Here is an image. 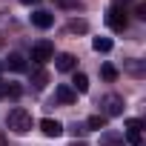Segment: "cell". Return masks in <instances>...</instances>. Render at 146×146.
I'll return each instance as SVG.
<instances>
[{
    "label": "cell",
    "mask_w": 146,
    "mask_h": 146,
    "mask_svg": "<svg viewBox=\"0 0 146 146\" xmlns=\"http://www.w3.org/2000/svg\"><path fill=\"white\" fill-rule=\"evenodd\" d=\"M6 126L15 132V135H26V132H32V115L26 112V109H12L9 112V117H6Z\"/></svg>",
    "instance_id": "obj_1"
},
{
    "label": "cell",
    "mask_w": 146,
    "mask_h": 146,
    "mask_svg": "<svg viewBox=\"0 0 146 146\" xmlns=\"http://www.w3.org/2000/svg\"><path fill=\"white\" fill-rule=\"evenodd\" d=\"M106 26H109V29H115V32H123V29L129 26L126 9H123V6H112V9L106 12Z\"/></svg>",
    "instance_id": "obj_2"
},
{
    "label": "cell",
    "mask_w": 146,
    "mask_h": 146,
    "mask_svg": "<svg viewBox=\"0 0 146 146\" xmlns=\"http://www.w3.org/2000/svg\"><path fill=\"white\" fill-rule=\"evenodd\" d=\"M100 106H103V112H100V115H106V117L123 115V109H126V103H123V98H120V95H106V98L100 100Z\"/></svg>",
    "instance_id": "obj_3"
},
{
    "label": "cell",
    "mask_w": 146,
    "mask_h": 146,
    "mask_svg": "<svg viewBox=\"0 0 146 146\" xmlns=\"http://www.w3.org/2000/svg\"><path fill=\"white\" fill-rule=\"evenodd\" d=\"M52 57H54V46H52L49 40H40V43L32 46V60H35L37 66H43V63L52 60Z\"/></svg>",
    "instance_id": "obj_4"
},
{
    "label": "cell",
    "mask_w": 146,
    "mask_h": 146,
    "mask_svg": "<svg viewBox=\"0 0 146 146\" xmlns=\"http://www.w3.org/2000/svg\"><path fill=\"white\" fill-rule=\"evenodd\" d=\"M40 132H43L46 137H60V135H63V123L54 120V117H43V120H40Z\"/></svg>",
    "instance_id": "obj_5"
},
{
    "label": "cell",
    "mask_w": 146,
    "mask_h": 146,
    "mask_svg": "<svg viewBox=\"0 0 146 146\" xmlns=\"http://www.w3.org/2000/svg\"><path fill=\"white\" fill-rule=\"evenodd\" d=\"M32 26H37V29H52V26H54V15L37 9V12H32Z\"/></svg>",
    "instance_id": "obj_6"
},
{
    "label": "cell",
    "mask_w": 146,
    "mask_h": 146,
    "mask_svg": "<svg viewBox=\"0 0 146 146\" xmlns=\"http://www.w3.org/2000/svg\"><path fill=\"white\" fill-rule=\"evenodd\" d=\"M54 66H57V72H72V69L78 66V57H75V54H69V52H63V54H57Z\"/></svg>",
    "instance_id": "obj_7"
},
{
    "label": "cell",
    "mask_w": 146,
    "mask_h": 146,
    "mask_svg": "<svg viewBox=\"0 0 146 146\" xmlns=\"http://www.w3.org/2000/svg\"><path fill=\"white\" fill-rule=\"evenodd\" d=\"M54 98H57L60 103L69 106V103H75V100H78V92L72 89V86H57V89H54Z\"/></svg>",
    "instance_id": "obj_8"
},
{
    "label": "cell",
    "mask_w": 146,
    "mask_h": 146,
    "mask_svg": "<svg viewBox=\"0 0 146 146\" xmlns=\"http://www.w3.org/2000/svg\"><path fill=\"white\" fill-rule=\"evenodd\" d=\"M3 66H9L12 72H23V69H26V57H23V54H17V52H12V54L6 57V63H3Z\"/></svg>",
    "instance_id": "obj_9"
},
{
    "label": "cell",
    "mask_w": 146,
    "mask_h": 146,
    "mask_svg": "<svg viewBox=\"0 0 146 146\" xmlns=\"http://www.w3.org/2000/svg\"><path fill=\"white\" fill-rule=\"evenodd\" d=\"M100 146H126V143H123V135H117V132H103V135H100Z\"/></svg>",
    "instance_id": "obj_10"
},
{
    "label": "cell",
    "mask_w": 146,
    "mask_h": 146,
    "mask_svg": "<svg viewBox=\"0 0 146 146\" xmlns=\"http://www.w3.org/2000/svg\"><path fill=\"white\" fill-rule=\"evenodd\" d=\"M72 89H75V92H89V78L83 75V72H75V80H72Z\"/></svg>",
    "instance_id": "obj_11"
},
{
    "label": "cell",
    "mask_w": 146,
    "mask_h": 146,
    "mask_svg": "<svg viewBox=\"0 0 146 146\" xmlns=\"http://www.w3.org/2000/svg\"><path fill=\"white\" fill-rule=\"evenodd\" d=\"M92 49L106 54V52H112V40H109V37H95V40H92Z\"/></svg>",
    "instance_id": "obj_12"
},
{
    "label": "cell",
    "mask_w": 146,
    "mask_h": 146,
    "mask_svg": "<svg viewBox=\"0 0 146 146\" xmlns=\"http://www.w3.org/2000/svg\"><path fill=\"white\" fill-rule=\"evenodd\" d=\"M106 115H92L89 120H86V129H106Z\"/></svg>",
    "instance_id": "obj_13"
},
{
    "label": "cell",
    "mask_w": 146,
    "mask_h": 146,
    "mask_svg": "<svg viewBox=\"0 0 146 146\" xmlns=\"http://www.w3.org/2000/svg\"><path fill=\"white\" fill-rule=\"evenodd\" d=\"M100 78H103V80H117V69H115L112 63H103V66H100Z\"/></svg>",
    "instance_id": "obj_14"
},
{
    "label": "cell",
    "mask_w": 146,
    "mask_h": 146,
    "mask_svg": "<svg viewBox=\"0 0 146 146\" xmlns=\"http://www.w3.org/2000/svg\"><path fill=\"white\" fill-rule=\"evenodd\" d=\"M46 80H49V78H46V72H43V69H37L35 75H32V83H35V89H43V86H46Z\"/></svg>",
    "instance_id": "obj_15"
},
{
    "label": "cell",
    "mask_w": 146,
    "mask_h": 146,
    "mask_svg": "<svg viewBox=\"0 0 146 146\" xmlns=\"http://www.w3.org/2000/svg\"><path fill=\"white\" fill-rule=\"evenodd\" d=\"M126 140L132 146H140V129H126Z\"/></svg>",
    "instance_id": "obj_16"
},
{
    "label": "cell",
    "mask_w": 146,
    "mask_h": 146,
    "mask_svg": "<svg viewBox=\"0 0 146 146\" xmlns=\"http://www.w3.org/2000/svg\"><path fill=\"white\" fill-rule=\"evenodd\" d=\"M86 29H89L86 20H72V23H69V32H86Z\"/></svg>",
    "instance_id": "obj_17"
},
{
    "label": "cell",
    "mask_w": 146,
    "mask_h": 146,
    "mask_svg": "<svg viewBox=\"0 0 146 146\" xmlns=\"http://www.w3.org/2000/svg\"><path fill=\"white\" fill-rule=\"evenodd\" d=\"M54 3H57V6H63V9H80V6H83L80 0H54Z\"/></svg>",
    "instance_id": "obj_18"
},
{
    "label": "cell",
    "mask_w": 146,
    "mask_h": 146,
    "mask_svg": "<svg viewBox=\"0 0 146 146\" xmlns=\"http://www.w3.org/2000/svg\"><path fill=\"white\" fill-rule=\"evenodd\" d=\"M129 72H132V75H143V66H140V60H129Z\"/></svg>",
    "instance_id": "obj_19"
},
{
    "label": "cell",
    "mask_w": 146,
    "mask_h": 146,
    "mask_svg": "<svg viewBox=\"0 0 146 146\" xmlns=\"http://www.w3.org/2000/svg\"><path fill=\"white\" fill-rule=\"evenodd\" d=\"M135 12H137V17H140V20H146V3H137V9H135Z\"/></svg>",
    "instance_id": "obj_20"
},
{
    "label": "cell",
    "mask_w": 146,
    "mask_h": 146,
    "mask_svg": "<svg viewBox=\"0 0 146 146\" xmlns=\"http://www.w3.org/2000/svg\"><path fill=\"white\" fill-rule=\"evenodd\" d=\"M20 3H23V6H37L40 0H20Z\"/></svg>",
    "instance_id": "obj_21"
},
{
    "label": "cell",
    "mask_w": 146,
    "mask_h": 146,
    "mask_svg": "<svg viewBox=\"0 0 146 146\" xmlns=\"http://www.w3.org/2000/svg\"><path fill=\"white\" fill-rule=\"evenodd\" d=\"M0 146H6V140H3V135H0Z\"/></svg>",
    "instance_id": "obj_22"
},
{
    "label": "cell",
    "mask_w": 146,
    "mask_h": 146,
    "mask_svg": "<svg viewBox=\"0 0 146 146\" xmlns=\"http://www.w3.org/2000/svg\"><path fill=\"white\" fill-rule=\"evenodd\" d=\"M0 98H3V83H0Z\"/></svg>",
    "instance_id": "obj_23"
},
{
    "label": "cell",
    "mask_w": 146,
    "mask_h": 146,
    "mask_svg": "<svg viewBox=\"0 0 146 146\" xmlns=\"http://www.w3.org/2000/svg\"><path fill=\"white\" fill-rule=\"evenodd\" d=\"M0 75H3V63H0Z\"/></svg>",
    "instance_id": "obj_24"
},
{
    "label": "cell",
    "mask_w": 146,
    "mask_h": 146,
    "mask_svg": "<svg viewBox=\"0 0 146 146\" xmlns=\"http://www.w3.org/2000/svg\"><path fill=\"white\" fill-rule=\"evenodd\" d=\"M117 3H123V0H117Z\"/></svg>",
    "instance_id": "obj_25"
}]
</instances>
